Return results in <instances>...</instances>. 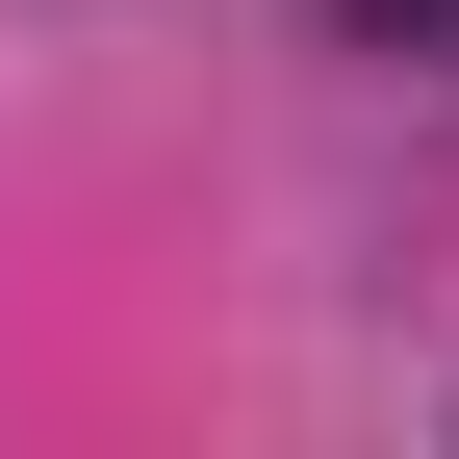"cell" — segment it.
Returning a JSON list of instances; mask_svg holds the SVG:
<instances>
[]
</instances>
